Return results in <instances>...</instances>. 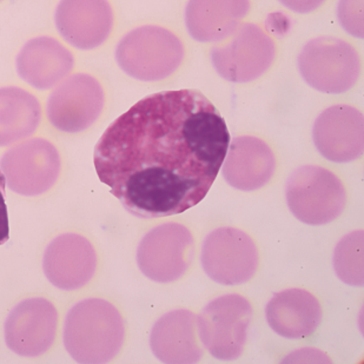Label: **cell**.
Instances as JSON below:
<instances>
[{"mask_svg":"<svg viewBox=\"0 0 364 364\" xmlns=\"http://www.w3.org/2000/svg\"><path fill=\"white\" fill-rule=\"evenodd\" d=\"M57 31L73 48L89 51L110 37L114 24L109 0H60L55 12Z\"/></svg>","mask_w":364,"mask_h":364,"instance_id":"cell-13","label":"cell"},{"mask_svg":"<svg viewBox=\"0 0 364 364\" xmlns=\"http://www.w3.org/2000/svg\"><path fill=\"white\" fill-rule=\"evenodd\" d=\"M58 311L48 299L33 297L18 303L9 314L4 336L10 350L23 358H38L53 346Z\"/></svg>","mask_w":364,"mask_h":364,"instance_id":"cell-12","label":"cell"},{"mask_svg":"<svg viewBox=\"0 0 364 364\" xmlns=\"http://www.w3.org/2000/svg\"><path fill=\"white\" fill-rule=\"evenodd\" d=\"M41 121L35 95L17 86L0 87V148L31 137Z\"/></svg>","mask_w":364,"mask_h":364,"instance_id":"cell-21","label":"cell"},{"mask_svg":"<svg viewBox=\"0 0 364 364\" xmlns=\"http://www.w3.org/2000/svg\"><path fill=\"white\" fill-rule=\"evenodd\" d=\"M314 143L330 162L349 163L363 152V114L349 105L328 107L314 124Z\"/></svg>","mask_w":364,"mask_h":364,"instance_id":"cell-14","label":"cell"},{"mask_svg":"<svg viewBox=\"0 0 364 364\" xmlns=\"http://www.w3.org/2000/svg\"><path fill=\"white\" fill-rule=\"evenodd\" d=\"M364 0H340L337 6V17L344 31L356 38L364 35Z\"/></svg>","mask_w":364,"mask_h":364,"instance_id":"cell-23","label":"cell"},{"mask_svg":"<svg viewBox=\"0 0 364 364\" xmlns=\"http://www.w3.org/2000/svg\"><path fill=\"white\" fill-rule=\"evenodd\" d=\"M211 63L223 80L249 82L263 76L275 62L276 45L257 24L238 26L224 44L213 46Z\"/></svg>","mask_w":364,"mask_h":364,"instance_id":"cell-7","label":"cell"},{"mask_svg":"<svg viewBox=\"0 0 364 364\" xmlns=\"http://www.w3.org/2000/svg\"><path fill=\"white\" fill-rule=\"evenodd\" d=\"M363 231H353L344 236L335 249L333 267L346 284L362 287L364 283Z\"/></svg>","mask_w":364,"mask_h":364,"instance_id":"cell-22","label":"cell"},{"mask_svg":"<svg viewBox=\"0 0 364 364\" xmlns=\"http://www.w3.org/2000/svg\"><path fill=\"white\" fill-rule=\"evenodd\" d=\"M150 347L163 363H197L203 358L197 316L189 310L165 314L152 328Z\"/></svg>","mask_w":364,"mask_h":364,"instance_id":"cell-18","label":"cell"},{"mask_svg":"<svg viewBox=\"0 0 364 364\" xmlns=\"http://www.w3.org/2000/svg\"><path fill=\"white\" fill-rule=\"evenodd\" d=\"M230 134L215 105L196 90L155 93L107 127L95 149L100 182L145 220L184 213L216 181Z\"/></svg>","mask_w":364,"mask_h":364,"instance_id":"cell-1","label":"cell"},{"mask_svg":"<svg viewBox=\"0 0 364 364\" xmlns=\"http://www.w3.org/2000/svg\"><path fill=\"white\" fill-rule=\"evenodd\" d=\"M287 203L294 216L309 225H324L342 215L347 204L343 183L328 168L303 165L287 183Z\"/></svg>","mask_w":364,"mask_h":364,"instance_id":"cell-4","label":"cell"},{"mask_svg":"<svg viewBox=\"0 0 364 364\" xmlns=\"http://www.w3.org/2000/svg\"><path fill=\"white\" fill-rule=\"evenodd\" d=\"M186 48L178 36L157 25H144L124 36L116 60L127 76L141 82L163 80L182 65Z\"/></svg>","mask_w":364,"mask_h":364,"instance_id":"cell-3","label":"cell"},{"mask_svg":"<svg viewBox=\"0 0 364 364\" xmlns=\"http://www.w3.org/2000/svg\"><path fill=\"white\" fill-rule=\"evenodd\" d=\"M265 313L270 328L279 336L291 340L311 336L322 322L318 299L303 289L277 292L269 301Z\"/></svg>","mask_w":364,"mask_h":364,"instance_id":"cell-19","label":"cell"},{"mask_svg":"<svg viewBox=\"0 0 364 364\" xmlns=\"http://www.w3.org/2000/svg\"><path fill=\"white\" fill-rule=\"evenodd\" d=\"M203 269L215 282L240 285L254 277L259 264L256 244L236 228H220L203 242Z\"/></svg>","mask_w":364,"mask_h":364,"instance_id":"cell-11","label":"cell"},{"mask_svg":"<svg viewBox=\"0 0 364 364\" xmlns=\"http://www.w3.org/2000/svg\"><path fill=\"white\" fill-rule=\"evenodd\" d=\"M0 1H3V0H0Z\"/></svg>","mask_w":364,"mask_h":364,"instance_id":"cell-27","label":"cell"},{"mask_svg":"<svg viewBox=\"0 0 364 364\" xmlns=\"http://www.w3.org/2000/svg\"><path fill=\"white\" fill-rule=\"evenodd\" d=\"M104 105L100 80L89 73H76L55 85L46 102V116L57 130L80 134L100 119Z\"/></svg>","mask_w":364,"mask_h":364,"instance_id":"cell-9","label":"cell"},{"mask_svg":"<svg viewBox=\"0 0 364 364\" xmlns=\"http://www.w3.org/2000/svg\"><path fill=\"white\" fill-rule=\"evenodd\" d=\"M250 0H189L186 25L200 43H216L230 37L250 11Z\"/></svg>","mask_w":364,"mask_h":364,"instance_id":"cell-20","label":"cell"},{"mask_svg":"<svg viewBox=\"0 0 364 364\" xmlns=\"http://www.w3.org/2000/svg\"><path fill=\"white\" fill-rule=\"evenodd\" d=\"M5 177L0 170V245H3L10 237V228H9V216L7 208L5 204Z\"/></svg>","mask_w":364,"mask_h":364,"instance_id":"cell-25","label":"cell"},{"mask_svg":"<svg viewBox=\"0 0 364 364\" xmlns=\"http://www.w3.org/2000/svg\"><path fill=\"white\" fill-rule=\"evenodd\" d=\"M195 254L193 234L182 224H161L145 235L137 249L143 275L157 283H171L189 270Z\"/></svg>","mask_w":364,"mask_h":364,"instance_id":"cell-10","label":"cell"},{"mask_svg":"<svg viewBox=\"0 0 364 364\" xmlns=\"http://www.w3.org/2000/svg\"><path fill=\"white\" fill-rule=\"evenodd\" d=\"M223 176L231 186L254 191L267 186L275 173L276 159L264 141L252 136L235 138L224 159Z\"/></svg>","mask_w":364,"mask_h":364,"instance_id":"cell-17","label":"cell"},{"mask_svg":"<svg viewBox=\"0 0 364 364\" xmlns=\"http://www.w3.org/2000/svg\"><path fill=\"white\" fill-rule=\"evenodd\" d=\"M330 360L322 351L317 349H302L284 358L283 363H330Z\"/></svg>","mask_w":364,"mask_h":364,"instance_id":"cell-24","label":"cell"},{"mask_svg":"<svg viewBox=\"0 0 364 364\" xmlns=\"http://www.w3.org/2000/svg\"><path fill=\"white\" fill-rule=\"evenodd\" d=\"M63 338L77 363H109L123 348L125 324L114 304L102 299H84L66 315Z\"/></svg>","mask_w":364,"mask_h":364,"instance_id":"cell-2","label":"cell"},{"mask_svg":"<svg viewBox=\"0 0 364 364\" xmlns=\"http://www.w3.org/2000/svg\"><path fill=\"white\" fill-rule=\"evenodd\" d=\"M279 3L296 14H310L320 9L326 0H279Z\"/></svg>","mask_w":364,"mask_h":364,"instance_id":"cell-26","label":"cell"},{"mask_svg":"<svg viewBox=\"0 0 364 364\" xmlns=\"http://www.w3.org/2000/svg\"><path fill=\"white\" fill-rule=\"evenodd\" d=\"M252 306L243 296L230 294L213 299L197 317L203 346L220 361L241 358L247 343Z\"/></svg>","mask_w":364,"mask_h":364,"instance_id":"cell-6","label":"cell"},{"mask_svg":"<svg viewBox=\"0 0 364 364\" xmlns=\"http://www.w3.org/2000/svg\"><path fill=\"white\" fill-rule=\"evenodd\" d=\"M96 250L85 237L64 234L46 247L43 269L48 282L55 288L71 291L85 287L97 270Z\"/></svg>","mask_w":364,"mask_h":364,"instance_id":"cell-15","label":"cell"},{"mask_svg":"<svg viewBox=\"0 0 364 364\" xmlns=\"http://www.w3.org/2000/svg\"><path fill=\"white\" fill-rule=\"evenodd\" d=\"M0 170L12 191L21 196H39L58 181L62 161L51 141L31 138L5 152Z\"/></svg>","mask_w":364,"mask_h":364,"instance_id":"cell-8","label":"cell"},{"mask_svg":"<svg viewBox=\"0 0 364 364\" xmlns=\"http://www.w3.org/2000/svg\"><path fill=\"white\" fill-rule=\"evenodd\" d=\"M18 76L37 90H50L65 80L75 68V57L57 39H30L16 59Z\"/></svg>","mask_w":364,"mask_h":364,"instance_id":"cell-16","label":"cell"},{"mask_svg":"<svg viewBox=\"0 0 364 364\" xmlns=\"http://www.w3.org/2000/svg\"><path fill=\"white\" fill-rule=\"evenodd\" d=\"M361 68L356 48L335 37L308 41L299 55L303 80L317 91L330 95L349 91L361 76Z\"/></svg>","mask_w":364,"mask_h":364,"instance_id":"cell-5","label":"cell"}]
</instances>
